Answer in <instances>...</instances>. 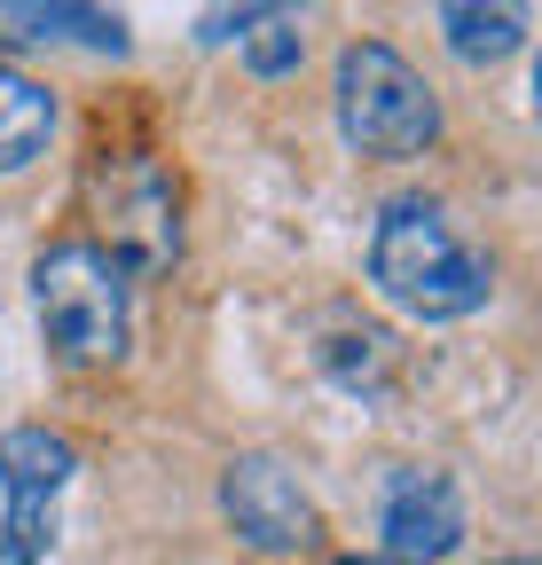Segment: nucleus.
Wrapping results in <instances>:
<instances>
[{
    "instance_id": "nucleus-1",
    "label": "nucleus",
    "mask_w": 542,
    "mask_h": 565,
    "mask_svg": "<svg viewBox=\"0 0 542 565\" xmlns=\"http://www.w3.org/2000/svg\"><path fill=\"white\" fill-rule=\"evenodd\" d=\"M370 282H378V299L401 307L410 322H464V315L488 307L496 267H488L480 244H464V228L433 196H401V204L378 212Z\"/></svg>"
},
{
    "instance_id": "nucleus-2",
    "label": "nucleus",
    "mask_w": 542,
    "mask_h": 565,
    "mask_svg": "<svg viewBox=\"0 0 542 565\" xmlns=\"http://www.w3.org/2000/svg\"><path fill=\"white\" fill-rule=\"evenodd\" d=\"M32 307H40V338L63 370H110L126 362V259L72 236L40 252L32 267Z\"/></svg>"
},
{
    "instance_id": "nucleus-3",
    "label": "nucleus",
    "mask_w": 542,
    "mask_h": 565,
    "mask_svg": "<svg viewBox=\"0 0 542 565\" xmlns=\"http://www.w3.org/2000/svg\"><path fill=\"white\" fill-rule=\"evenodd\" d=\"M338 134L354 158H425L440 141V95L401 47L354 40L338 55Z\"/></svg>"
},
{
    "instance_id": "nucleus-4",
    "label": "nucleus",
    "mask_w": 542,
    "mask_h": 565,
    "mask_svg": "<svg viewBox=\"0 0 542 565\" xmlns=\"http://www.w3.org/2000/svg\"><path fill=\"white\" fill-rule=\"evenodd\" d=\"M79 479V448L47 433V424H17L0 433V550L40 565L55 542V503Z\"/></svg>"
},
{
    "instance_id": "nucleus-5",
    "label": "nucleus",
    "mask_w": 542,
    "mask_h": 565,
    "mask_svg": "<svg viewBox=\"0 0 542 565\" xmlns=\"http://www.w3.org/2000/svg\"><path fill=\"white\" fill-rule=\"evenodd\" d=\"M221 511H229V526H236L259 557H299V550L322 542L315 494L299 487V471H291L276 448L229 456V471H221Z\"/></svg>"
},
{
    "instance_id": "nucleus-6",
    "label": "nucleus",
    "mask_w": 542,
    "mask_h": 565,
    "mask_svg": "<svg viewBox=\"0 0 542 565\" xmlns=\"http://www.w3.org/2000/svg\"><path fill=\"white\" fill-rule=\"evenodd\" d=\"M378 534L393 565H440L464 550V494L448 471L433 463H401L385 479V503H378Z\"/></svg>"
},
{
    "instance_id": "nucleus-7",
    "label": "nucleus",
    "mask_w": 542,
    "mask_h": 565,
    "mask_svg": "<svg viewBox=\"0 0 542 565\" xmlns=\"http://www.w3.org/2000/svg\"><path fill=\"white\" fill-rule=\"evenodd\" d=\"M47 141H55V95L32 79V71L0 63V173L40 166Z\"/></svg>"
},
{
    "instance_id": "nucleus-8",
    "label": "nucleus",
    "mask_w": 542,
    "mask_h": 565,
    "mask_svg": "<svg viewBox=\"0 0 542 565\" xmlns=\"http://www.w3.org/2000/svg\"><path fill=\"white\" fill-rule=\"evenodd\" d=\"M0 24H17V40H79L95 55H126V17L110 9H79V0H17V9H0Z\"/></svg>"
},
{
    "instance_id": "nucleus-9",
    "label": "nucleus",
    "mask_w": 542,
    "mask_h": 565,
    "mask_svg": "<svg viewBox=\"0 0 542 565\" xmlns=\"http://www.w3.org/2000/svg\"><path fill=\"white\" fill-rule=\"evenodd\" d=\"M433 24H440V40H448L456 63H503L527 40V17L519 9H488V0H448Z\"/></svg>"
},
{
    "instance_id": "nucleus-10",
    "label": "nucleus",
    "mask_w": 542,
    "mask_h": 565,
    "mask_svg": "<svg viewBox=\"0 0 542 565\" xmlns=\"http://www.w3.org/2000/svg\"><path fill=\"white\" fill-rule=\"evenodd\" d=\"M236 47H244V71H252V79H284V71H299V55H307L299 9H252L244 32H236Z\"/></svg>"
},
{
    "instance_id": "nucleus-11",
    "label": "nucleus",
    "mask_w": 542,
    "mask_h": 565,
    "mask_svg": "<svg viewBox=\"0 0 542 565\" xmlns=\"http://www.w3.org/2000/svg\"><path fill=\"white\" fill-rule=\"evenodd\" d=\"M393 362H401V345H393L385 330H347V338L322 345V370L347 385V393H385Z\"/></svg>"
},
{
    "instance_id": "nucleus-12",
    "label": "nucleus",
    "mask_w": 542,
    "mask_h": 565,
    "mask_svg": "<svg viewBox=\"0 0 542 565\" xmlns=\"http://www.w3.org/2000/svg\"><path fill=\"white\" fill-rule=\"evenodd\" d=\"M534 118H542V55H534Z\"/></svg>"
},
{
    "instance_id": "nucleus-13",
    "label": "nucleus",
    "mask_w": 542,
    "mask_h": 565,
    "mask_svg": "<svg viewBox=\"0 0 542 565\" xmlns=\"http://www.w3.org/2000/svg\"><path fill=\"white\" fill-rule=\"evenodd\" d=\"M338 565H393V557H338Z\"/></svg>"
},
{
    "instance_id": "nucleus-14",
    "label": "nucleus",
    "mask_w": 542,
    "mask_h": 565,
    "mask_svg": "<svg viewBox=\"0 0 542 565\" xmlns=\"http://www.w3.org/2000/svg\"><path fill=\"white\" fill-rule=\"evenodd\" d=\"M0 565H24V557H9V550H0Z\"/></svg>"
}]
</instances>
